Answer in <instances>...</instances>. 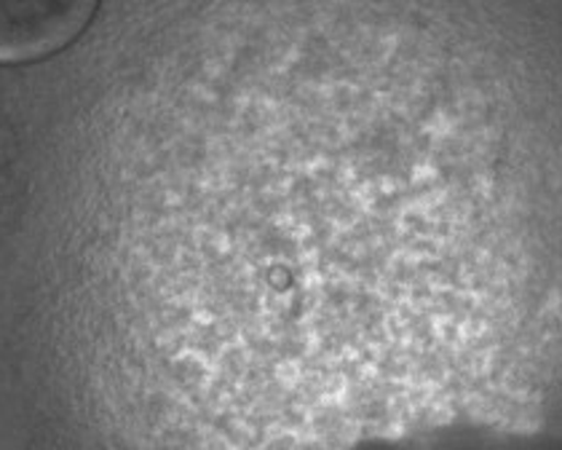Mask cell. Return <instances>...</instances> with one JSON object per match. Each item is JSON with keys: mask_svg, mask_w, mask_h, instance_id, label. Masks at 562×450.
Wrapping results in <instances>:
<instances>
[{"mask_svg": "<svg viewBox=\"0 0 562 450\" xmlns=\"http://www.w3.org/2000/svg\"><path fill=\"white\" fill-rule=\"evenodd\" d=\"M100 0H0V63H33L70 46Z\"/></svg>", "mask_w": 562, "mask_h": 450, "instance_id": "6da1fadb", "label": "cell"}]
</instances>
